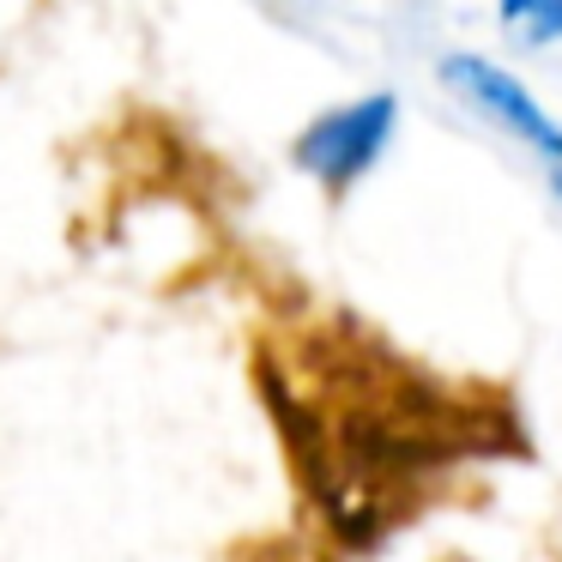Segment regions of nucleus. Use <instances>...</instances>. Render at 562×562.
I'll return each mask as SVG.
<instances>
[{
	"mask_svg": "<svg viewBox=\"0 0 562 562\" xmlns=\"http://www.w3.org/2000/svg\"><path fill=\"white\" fill-rule=\"evenodd\" d=\"M557 194H562V170H557Z\"/></svg>",
	"mask_w": 562,
	"mask_h": 562,
	"instance_id": "423d86ee",
	"label": "nucleus"
},
{
	"mask_svg": "<svg viewBox=\"0 0 562 562\" xmlns=\"http://www.w3.org/2000/svg\"><path fill=\"white\" fill-rule=\"evenodd\" d=\"M441 86H448L460 103H472L484 122H496L502 134H514L520 146H532L538 158L562 164V122L508 74V67L484 61V55H448V61H441Z\"/></svg>",
	"mask_w": 562,
	"mask_h": 562,
	"instance_id": "7ed1b4c3",
	"label": "nucleus"
},
{
	"mask_svg": "<svg viewBox=\"0 0 562 562\" xmlns=\"http://www.w3.org/2000/svg\"><path fill=\"white\" fill-rule=\"evenodd\" d=\"M496 19L514 43H526V49L562 43V0H496Z\"/></svg>",
	"mask_w": 562,
	"mask_h": 562,
	"instance_id": "20e7f679",
	"label": "nucleus"
},
{
	"mask_svg": "<svg viewBox=\"0 0 562 562\" xmlns=\"http://www.w3.org/2000/svg\"><path fill=\"white\" fill-rule=\"evenodd\" d=\"M248 375L279 436L303 562L375 557L472 465L532 453L508 387L441 375L345 308H272Z\"/></svg>",
	"mask_w": 562,
	"mask_h": 562,
	"instance_id": "f257e3e1",
	"label": "nucleus"
},
{
	"mask_svg": "<svg viewBox=\"0 0 562 562\" xmlns=\"http://www.w3.org/2000/svg\"><path fill=\"white\" fill-rule=\"evenodd\" d=\"M393 115H400L393 91H375V98H357V103H345V110H327L321 122H308L303 134H296V164H303L327 194H345V188H351L357 176H369V164L387 151Z\"/></svg>",
	"mask_w": 562,
	"mask_h": 562,
	"instance_id": "f03ea898",
	"label": "nucleus"
},
{
	"mask_svg": "<svg viewBox=\"0 0 562 562\" xmlns=\"http://www.w3.org/2000/svg\"><path fill=\"white\" fill-rule=\"evenodd\" d=\"M231 562H303V557H296L291 538H279V544H248V550H236Z\"/></svg>",
	"mask_w": 562,
	"mask_h": 562,
	"instance_id": "39448f33",
	"label": "nucleus"
}]
</instances>
